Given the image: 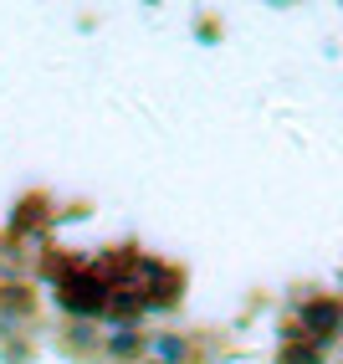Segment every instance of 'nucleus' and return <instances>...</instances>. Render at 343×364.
I'll return each mask as SVG.
<instances>
[{
    "mask_svg": "<svg viewBox=\"0 0 343 364\" xmlns=\"http://www.w3.org/2000/svg\"><path fill=\"white\" fill-rule=\"evenodd\" d=\"M282 364H317V349H298V354H282Z\"/></svg>",
    "mask_w": 343,
    "mask_h": 364,
    "instance_id": "obj_1",
    "label": "nucleus"
}]
</instances>
